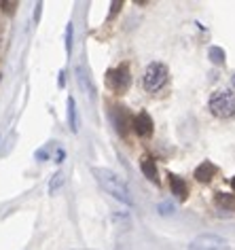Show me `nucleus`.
<instances>
[{
  "mask_svg": "<svg viewBox=\"0 0 235 250\" xmlns=\"http://www.w3.org/2000/svg\"><path fill=\"white\" fill-rule=\"evenodd\" d=\"M208 58L214 62V64H225V51H222L220 47H210L208 49Z\"/></svg>",
  "mask_w": 235,
  "mask_h": 250,
  "instance_id": "2eb2a0df",
  "label": "nucleus"
},
{
  "mask_svg": "<svg viewBox=\"0 0 235 250\" xmlns=\"http://www.w3.org/2000/svg\"><path fill=\"white\" fill-rule=\"evenodd\" d=\"M121 7H123V2H113L110 4V15H117L121 11Z\"/></svg>",
  "mask_w": 235,
  "mask_h": 250,
  "instance_id": "aec40b11",
  "label": "nucleus"
},
{
  "mask_svg": "<svg viewBox=\"0 0 235 250\" xmlns=\"http://www.w3.org/2000/svg\"><path fill=\"white\" fill-rule=\"evenodd\" d=\"M168 178H170V189H172V193L180 199V202H184V199L189 197V187H187V183L180 178V176H176V174H168Z\"/></svg>",
  "mask_w": 235,
  "mask_h": 250,
  "instance_id": "9d476101",
  "label": "nucleus"
},
{
  "mask_svg": "<svg viewBox=\"0 0 235 250\" xmlns=\"http://www.w3.org/2000/svg\"><path fill=\"white\" fill-rule=\"evenodd\" d=\"M110 117H113V123L117 127V132H119V136H123L125 138L127 136V127H129V115L125 110V106H113V110H110Z\"/></svg>",
  "mask_w": 235,
  "mask_h": 250,
  "instance_id": "6e6552de",
  "label": "nucleus"
},
{
  "mask_svg": "<svg viewBox=\"0 0 235 250\" xmlns=\"http://www.w3.org/2000/svg\"><path fill=\"white\" fill-rule=\"evenodd\" d=\"M231 187H233V191H235V176H233V180H231Z\"/></svg>",
  "mask_w": 235,
  "mask_h": 250,
  "instance_id": "b1692460",
  "label": "nucleus"
},
{
  "mask_svg": "<svg viewBox=\"0 0 235 250\" xmlns=\"http://www.w3.org/2000/svg\"><path fill=\"white\" fill-rule=\"evenodd\" d=\"M168 79H170L168 66L161 64V62H153V64L146 66L144 74H142V89L148 93H157L161 87H165Z\"/></svg>",
  "mask_w": 235,
  "mask_h": 250,
  "instance_id": "7ed1b4c3",
  "label": "nucleus"
},
{
  "mask_svg": "<svg viewBox=\"0 0 235 250\" xmlns=\"http://www.w3.org/2000/svg\"><path fill=\"white\" fill-rule=\"evenodd\" d=\"M216 204L220 206V208L225 210H235V197L231 195V193H216Z\"/></svg>",
  "mask_w": 235,
  "mask_h": 250,
  "instance_id": "ddd939ff",
  "label": "nucleus"
},
{
  "mask_svg": "<svg viewBox=\"0 0 235 250\" xmlns=\"http://www.w3.org/2000/svg\"><path fill=\"white\" fill-rule=\"evenodd\" d=\"M231 83H233V87H235V74H233V79H231Z\"/></svg>",
  "mask_w": 235,
  "mask_h": 250,
  "instance_id": "393cba45",
  "label": "nucleus"
},
{
  "mask_svg": "<svg viewBox=\"0 0 235 250\" xmlns=\"http://www.w3.org/2000/svg\"><path fill=\"white\" fill-rule=\"evenodd\" d=\"M189 250H229V242L216 233H201L189 244Z\"/></svg>",
  "mask_w": 235,
  "mask_h": 250,
  "instance_id": "39448f33",
  "label": "nucleus"
},
{
  "mask_svg": "<svg viewBox=\"0 0 235 250\" xmlns=\"http://www.w3.org/2000/svg\"><path fill=\"white\" fill-rule=\"evenodd\" d=\"M40 9H42V2L36 4V11H34V20H36V21H39V17H40Z\"/></svg>",
  "mask_w": 235,
  "mask_h": 250,
  "instance_id": "5701e85b",
  "label": "nucleus"
},
{
  "mask_svg": "<svg viewBox=\"0 0 235 250\" xmlns=\"http://www.w3.org/2000/svg\"><path fill=\"white\" fill-rule=\"evenodd\" d=\"M58 85H59V87H64V85H66V72H64V70H61V72H59V77H58Z\"/></svg>",
  "mask_w": 235,
  "mask_h": 250,
  "instance_id": "4be33fe9",
  "label": "nucleus"
},
{
  "mask_svg": "<svg viewBox=\"0 0 235 250\" xmlns=\"http://www.w3.org/2000/svg\"><path fill=\"white\" fill-rule=\"evenodd\" d=\"M159 214H174V204H170V202H161L159 204Z\"/></svg>",
  "mask_w": 235,
  "mask_h": 250,
  "instance_id": "a211bd4d",
  "label": "nucleus"
},
{
  "mask_svg": "<svg viewBox=\"0 0 235 250\" xmlns=\"http://www.w3.org/2000/svg\"><path fill=\"white\" fill-rule=\"evenodd\" d=\"M17 7V2H2V9H4V13H11Z\"/></svg>",
  "mask_w": 235,
  "mask_h": 250,
  "instance_id": "412c9836",
  "label": "nucleus"
},
{
  "mask_svg": "<svg viewBox=\"0 0 235 250\" xmlns=\"http://www.w3.org/2000/svg\"><path fill=\"white\" fill-rule=\"evenodd\" d=\"M64 159H66V151L58 146V148H55V159H53V161H55V164H61Z\"/></svg>",
  "mask_w": 235,
  "mask_h": 250,
  "instance_id": "6ab92c4d",
  "label": "nucleus"
},
{
  "mask_svg": "<svg viewBox=\"0 0 235 250\" xmlns=\"http://www.w3.org/2000/svg\"><path fill=\"white\" fill-rule=\"evenodd\" d=\"M68 121H70V129L77 134L78 132V119H77V102H74V98H68Z\"/></svg>",
  "mask_w": 235,
  "mask_h": 250,
  "instance_id": "f8f14e48",
  "label": "nucleus"
},
{
  "mask_svg": "<svg viewBox=\"0 0 235 250\" xmlns=\"http://www.w3.org/2000/svg\"><path fill=\"white\" fill-rule=\"evenodd\" d=\"M140 170H142V174L151 180L153 185H159L161 180H159V172H157V166H155V159L153 157H148V155H144L142 157V161H140Z\"/></svg>",
  "mask_w": 235,
  "mask_h": 250,
  "instance_id": "1a4fd4ad",
  "label": "nucleus"
},
{
  "mask_svg": "<svg viewBox=\"0 0 235 250\" xmlns=\"http://www.w3.org/2000/svg\"><path fill=\"white\" fill-rule=\"evenodd\" d=\"M91 174L96 176L98 185L102 187L108 195H113L115 199H119L121 204H132V195H129V189L119 174L108 170V167H91Z\"/></svg>",
  "mask_w": 235,
  "mask_h": 250,
  "instance_id": "f257e3e1",
  "label": "nucleus"
},
{
  "mask_svg": "<svg viewBox=\"0 0 235 250\" xmlns=\"http://www.w3.org/2000/svg\"><path fill=\"white\" fill-rule=\"evenodd\" d=\"M218 172L216 170V166L212 164V161H203V164L197 166V170H195V178L199 180V183H210V180L214 178V174Z\"/></svg>",
  "mask_w": 235,
  "mask_h": 250,
  "instance_id": "9b49d317",
  "label": "nucleus"
},
{
  "mask_svg": "<svg viewBox=\"0 0 235 250\" xmlns=\"http://www.w3.org/2000/svg\"><path fill=\"white\" fill-rule=\"evenodd\" d=\"M132 125H134V132L140 136V138H151L153 136V117L148 115L146 110H140L138 115L132 119Z\"/></svg>",
  "mask_w": 235,
  "mask_h": 250,
  "instance_id": "0eeeda50",
  "label": "nucleus"
},
{
  "mask_svg": "<svg viewBox=\"0 0 235 250\" xmlns=\"http://www.w3.org/2000/svg\"><path fill=\"white\" fill-rule=\"evenodd\" d=\"M64 183H66V178H64V172H55L53 176H51V183H49V193L51 195H55L61 187H64Z\"/></svg>",
  "mask_w": 235,
  "mask_h": 250,
  "instance_id": "4468645a",
  "label": "nucleus"
},
{
  "mask_svg": "<svg viewBox=\"0 0 235 250\" xmlns=\"http://www.w3.org/2000/svg\"><path fill=\"white\" fill-rule=\"evenodd\" d=\"M81 250H87V248H81Z\"/></svg>",
  "mask_w": 235,
  "mask_h": 250,
  "instance_id": "a878e982",
  "label": "nucleus"
},
{
  "mask_svg": "<svg viewBox=\"0 0 235 250\" xmlns=\"http://www.w3.org/2000/svg\"><path fill=\"white\" fill-rule=\"evenodd\" d=\"M53 146H55L53 142H49L47 146L39 148V151H36V159H39V161H45V159H49V157H51V148H53Z\"/></svg>",
  "mask_w": 235,
  "mask_h": 250,
  "instance_id": "f3484780",
  "label": "nucleus"
},
{
  "mask_svg": "<svg viewBox=\"0 0 235 250\" xmlns=\"http://www.w3.org/2000/svg\"><path fill=\"white\" fill-rule=\"evenodd\" d=\"M72 36H74V26L68 23L66 26V34H64V45H66V53L70 55L72 53Z\"/></svg>",
  "mask_w": 235,
  "mask_h": 250,
  "instance_id": "dca6fc26",
  "label": "nucleus"
},
{
  "mask_svg": "<svg viewBox=\"0 0 235 250\" xmlns=\"http://www.w3.org/2000/svg\"><path fill=\"white\" fill-rule=\"evenodd\" d=\"M106 85L108 89H113L117 93H125L132 85V68H129L127 62L115 66V68H108L106 72Z\"/></svg>",
  "mask_w": 235,
  "mask_h": 250,
  "instance_id": "20e7f679",
  "label": "nucleus"
},
{
  "mask_svg": "<svg viewBox=\"0 0 235 250\" xmlns=\"http://www.w3.org/2000/svg\"><path fill=\"white\" fill-rule=\"evenodd\" d=\"M208 108L218 119H231L235 115V93L231 89H218L210 96Z\"/></svg>",
  "mask_w": 235,
  "mask_h": 250,
  "instance_id": "f03ea898",
  "label": "nucleus"
},
{
  "mask_svg": "<svg viewBox=\"0 0 235 250\" xmlns=\"http://www.w3.org/2000/svg\"><path fill=\"white\" fill-rule=\"evenodd\" d=\"M74 77H77L78 89H81L89 100H96L98 89H96V83H94V79H91L87 66H85V64H78L77 68H74Z\"/></svg>",
  "mask_w": 235,
  "mask_h": 250,
  "instance_id": "423d86ee",
  "label": "nucleus"
}]
</instances>
